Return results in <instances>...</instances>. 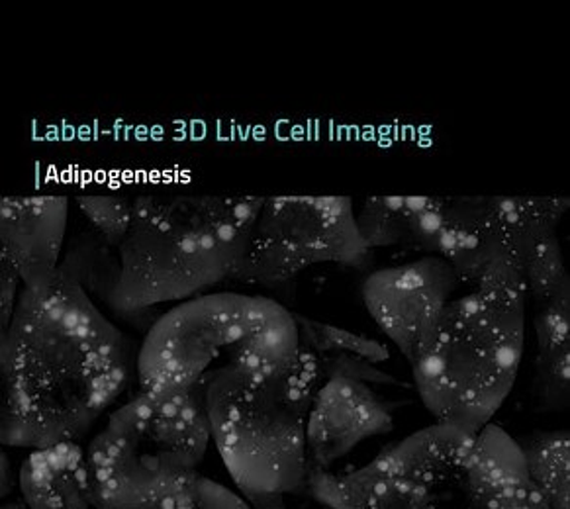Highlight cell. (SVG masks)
Instances as JSON below:
<instances>
[{"mask_svg": "<svg viewBox=\"0 0 570 509\" xmlns=\"http://www.w3.org/2000/svg\"><path fill=\"white\" fill-rule=\"evenodd\" d=\"M518 443L547 508L569 509V433L564 429L535 431Z\"/></svg>", "mask_w": 570, "mask_h": 509, "instance_id": "15", "label": "cell"}, {"mask_svg": "<svg viewBox=\"0 0 570 509\" xmlns=\"http://www.w3.org/2000/svg\"><path fill=\"white\" fill-rule=\"evenodd\" d=\"M18 484L28 509H95L87 447L81 443L30 451L20 467Z\"/></svg>", "mask_w": 570, "mask_h": 509, "instance_id": "13", "label": "cell"}, {"mask_svg": "<svg viewBox=\"0 0 570 509\" xmlns=\"http://www.w3.org/2000/svg\"><path fill=\"white\" fill-rule=\"evenodd\" d=\"M294 317L306 371L308 474L345 472L343 462L363 444L391 435L414 386L391 371V349L381 341L306 315Z\"/></svg>", "mask_w": 570, "mask_h": 509, "instance_id": "7", "label": "cell"}, {"mask_svg": "<svg viewBox=\"0 0 570 509\" xmlns=\"http://www.w3.org/2000/svg\"><path fill=\"white\" fill-rule=\"evenodd\" d=\"M375 251L358 234L345 196L263 198L249 242L229 281L286 296L314 268L371 271Z\"/></svg>", "mask_w": 570, "mask_h": 509, "instance_id": "8", "label": "cell"}, {"mask_svg": "<svg viewBox=\"0 0 570 509\" xmlns=\"http://www.w3.org/2000/svg\"><path fill=\"white\" fill-rule=\"evenodd\" d=\"M2 509H28L24 501L22 503H18V501H12V503H7V506H2Z\"/></svg>", "mask_w": 570, "mask_h": 509, "instance_id": "18", "label": "cell"}, {"mask_svg": "<svg viewBox=\"0 0 570 509\" xmlns=\"http://www.w3.org/2000/svg\"><path fill=\"white\" fill-rule=\"evenodd\" d=\"M263 198L122 185L75 196L61 271L136 332L234 275Z\"/></svg>", "mask_w": 570, "mask_h": 509, "instance_id": "1", "label": "cell"}, {"mask_svg": "<svg viewBox=\"0 0 570 509\" xmlns=\"http://www.w3.org/2000/svg\"><path fill=\"white\" fill-rule=\"evenodd\" d=\"M198 509H252L249 503L226 486L210 478H200L198 482Z\"/></svg>", "mask_w": 570, "mask_h": 509, "instance_id": "16", "label": "cell"}, {"mask_svg": "<svg viewBox=\"0 0 570 509\" xmlns=\"http://www.w3.org/2000/svg\"><path fill=\"white\" fill-rule=\"evenodd\" d=\"M69 198L59 195L4 198L2 239V332L20 294L58 273L69 237Z\"/></svg>", "mask_w": 570, "mask_h": 509, "instance_id": "11", "label": "cell"}, {"mask_svg": "<svg viewBox=\"0 0 570 509\" xmlns=\"http://www.w3.org/2000/svg\"><path fill=\"white\" fill-rule=\"evenodd\" d=\"M17 478H12V467H10V459L7 454L2 453V498L10 496L12 488L17 484Z\"/></svg>", "mask_w": 570, "mask_h": 509, "instance_id": "17", "label": "cell"}, {"mask_svg": "<svg viewBox=\"0 0 570 509\" xmlns=\"http://www.w3.org/2000/svg\"><path fill=\"white\" fill-rule=\"evenodd\" d=\"M528 294L510 283L466 284L443 307L410 363L435 423L474 433L510 397L522 369Z\"/></svg>", "mask_w": 570, "mask_h": 509, "instance_id": "5", "label": "cell"}, {"mask_svg": "<svg viewBox=\"0 0 570 509\" xmlns=\"http://www.w3.org/2000/svg\"><path fill=\"white\" fill-rule=\"evenodd\" d=\"M298 325L278 300L208 292L167 310L139 343V390L206 408L216 394L285 371Z\"/></svg>", "mask_w": 570, "mask_h": 509, "instance_id": "4", "label": "cell"}, {"mask_svg": "<svg viewBox=\"0 0 570 509\" xmlns=\"http://www.w3.org/2000/svg\"><path fill=\"white\" fill-rule=\"evenodd\" d=\"M466 284L473 283L464 281L448 261L420 255L368 273L363 302L376 327L410 364L443 307Z\"/></svg>", "mask_w": 570, "mask_h": 509, "instance_id": "10", "label": "cell"}, {"mask_svg": "<svg viewBox=\"0 0 570 509\" xmlns=\"http://www.w3.org/2000/svg\"><path fill=\"white\" fill-rule=\"evenodd\" d=\"M213 443L206 408L139 390L87 444L95 509H198Z\"/></svg>", "mask_w": 570, "mask_h": 509, "instance_id": "6", "label": "cell"}, {"mask_svg": "<svg viewBox=\"0 0 570 509\" xmlns=\"http://www.w3.org/2000/svg\"><path fill=\"white\" fill-rule=\"evenodd\" d=\"M469 509H549L518 439L494 423L474 433Z\"/></svg>", "mask_w": 570, "mask_h": 509, "instance_id": "12", "label": "cell"}, {"mask_svg": "<svg viewBox=\"0 0 570 509\" xmlns=\"http://www.w3.org/2000/svg\"><path fill=\"white\" fill-rule=\"evenodd\" d=\"M570 304L569 283L528 304L533 310L531 327L535 340L533 355V397L547 410L562 412L569 405L570 384Z\"/></svg>", "mask_w": 570, "mask_h": 509, "instance_id": "14", "label": "cell"}, {"mask_svg": "<svg viewBox=\"0 0 570 509\" xmlns=\"http://www.w3.org/2000/svg\"><path fill=\"white\" fill-rule=\"evenodd\" d=\"M138 341L59 268L2 332V447L81 443L138 379Z\"/></svg>", "mask_w": 570, "mask_h": 509, "instance_id": "2", "label": "cell"}, {"mask_svg": "<svg viewBox=\"0 0 570 509\" xmlns=\"http://www.w3.org/2000/svg\"><path fill=\"white\" fill-rule=\"evenodd\" d=\"M569 206L525 196H379L358 204L355 219L371 251L441 257L469 283L522 286L533 304L569 283L559 242Z\"/></svg>", "mask_w": 570, "mask_h": 509, "instance_id": "3", "label": "cell"}, {"mask_svg": "<svg viewBox=\"0 0 570 509\" xmlns=\"http://www.w3.org/2000/svg\"><path fill=\"white\" fill-rule=\"evenodd\" d=\"M476 433V431H474ZM474 433L433 423L371 459L361 509H469Z\"/></svg>", "mask_w": 570, "mask_h": 509, "instance_id": "9", "label": "cell"}]
</instances>
